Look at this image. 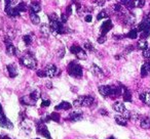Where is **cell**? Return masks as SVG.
Listing matches in <instances>:
<instances>
[{"mask_svg": "<svg viewBox=\"0 0 150 139\" xmlns=\"http://www.w3.org/2000/svg\"><path fill=\"white\" fill-rule=\"evenodd\" d=\"M67 73L71 77L80 79L83 75V70H82V66L77 61H70L67 66Z\"/></svg>", "mask_w": 150, "mask_h": 139, "instance_id": "cell-1", "label": "cell"}, {"mask_svg": "<svg viewBox=\"0 0 150 139\" xmlns=\"http://www.w3.org/2000/svg\"><path fill=\"white\" fill-rule=\"evenodd\" d=\"M50 31L56 35H64V34L71 33V30L68 29L64 24L59 20V21H50Z\"/></svg>", "mask_w": 150, "mask_h": 139, "instance_id": "cell-2", "label": "cell"}, {"mask_svg": "<svg viewBox=\"0 0 150 139\" xmlns=\"http://www.w3.org/2000/svg\"><path fill=\"white\" fill-rule=\"evenodd\" d=\"M20 64L30 70H35L37 66V60L31 52H26L25 55L20 57Z\"/></svg>", "mask_w": 150, "mask_h": 139, "instance_id": "cell-3", "label": "cell"}, {"mask_svg": "<svg viewBox=\"0 0 150 139\" xmlns=\"http://www.w3.org/2000/svg\"><path fill=\"white\" fill-rule=\"evenodd\" d=\"M95 101V98L92 95H82L73 101V106L80 108V106H91Z\"/></svg>", "mask_w": 150, "mask_h": 139, "instance_id": "cell-4", "label": "cell"}, {"mask_svg": "<svg viewBox=\"0 0 150 139\" xmlns=\"http://www.w3.org/2000/svg\"><path fill=\"white\" fill-rule=\"evenodd\" d=\"M35 126H36V132H37L38 135H41L42 137L46 139H50V133L48 131L47 127H46L45 123L43 122L42 120L36 121L35 122Z\"/></svg>", "mask_w": 150, "mask_h": 139, "instance_id": "cell-5", "label": "cell"}, {"mask_svg": "<svg viewBox=\"0 0 150 139\" xmlns=\"http://www.w3.org/2000/svg\"><path fill=\"white\" fill-rule=\"evenodd\" d=\"M4 43H5V46H6L5 52H6L7 55H9V56L17 55L18 52H19V51H18V48L13 44V42H11V37H9V36H5Z\"/></svg>", "mask_w": 150, "mask_h": 139, "instance_id": "cell-6", "label": "cell"}, {"mask_svg": "<svg viewBox=\"0 0 150 139\" xmlns=\"http://www.w3.org/2000/svg\"><path fill=\"white\" fill-rule=\"evenodd\" d=\"M70 51L71 53H73L74 55H76V57L78 59H81V60H86L88 55H86V52L80 47L79 45H72L70 47Z\"/></svg>", "mask_w": 150, "mask_h": 139, "instance_id": "cell-7", "label": "cell"}, {"mask_svg": "<svg viewBox=\"0 0 150 139\" xmlns=\"http://www.w3.org/2000/svg\"><path fill=\"white\" fill-rule=\"evenodd\" d=\"M0 127L5 129H8V130H11L13 128V124L6 118L3 110H0Z\"/></svg>", "mask_w": 150, "mask_h": 139, "instance_id": "cell-8", "label": "cell"}, {"mask_svg": "<svg viewBox=\"0 0 150 139\" xmlns=\"http://www.w3.org/2000/svg\"><path fill=\"white\" fill-rule=\"evenodd\" d=\"M121 17H122V23L125 27H131L136 22V15H134L133 13H131V11H127V13H125V15H123Z\"/></svg>", "mask_w": 150, "mask_h": 139, "instance_id": "cell-9", "label": "cell"}, {"mask_svg": "<svg viewBox=\"0 0 150 139\" xmlns=\"http://www.w3.org/2000/svg\"><path fill=\"white\" fill-rule=\"evenodd\" d=\"M99 93L104 97H112L113 93V85H102L98 88Z\"/></svg>", "mask_w": 150, "mask_h": 139, "instance_id": "cell-10", "label": "cell"}, {"mask_svg": "<svg viewBox=\"0 0 150 139\" xmlns=\"http://www.w3.org/2000/svg\"><path fill=\"white\" fill-rule=\"evenodd\" d=\"M138 32H144V31H150V17H145L141 21V23L137 27Z\"/></svg>", "mask_w": 150, "mask_h": 139, "instance_id": "cell-11", "label": "cell"}, {"mask_svg": "<svg viewBox=\"0 0 150 139\" xmlns=\"http://www.w3.org/2000/svg\"><path fill=\"white\" fill-rule=\"evenodd\" d=\"M113 28V24H112V21L111 20H106L104 23L102 24L100 28V35H104L106 36V34L110 31L111 29Z\"/></svg>", "mask_w": 150, "mask_h": 139, "instance_id": "cell-12", "label": "cell"}, {"mask_svg": "<svg viewBox=\"0 0 150 139\" xmlns=\"http://www.w3.org/2000/svg\"><path fill=\"white\" fill-rule=\"evenodd\" d=\"M44 71H45L46 77H48V78H54V76L57 75L58 68H57V66H54V64H48L47 66H45V68H44Z\"/></svg>", "mask_w": 150, "mask_h": 139, "instance_id": "cell-13", "label": "cell"}, {"mask_svg": "<svg viewBox=\"0 0 150 139\" xmlns=\"http://www.w3.org/2000/svg\"><path fill=\"white\" fill-rule=\"evenodd\" d=\"M5 13H7L8 17H19L21 15V13L18 10L16 7L11 6V5H6L5 4V9H4Z\"/></svg>", "mask_w": 150, "mask_h": 139, "instance_id": "cell-14", "label": "cell"}, {"mask_svg": "<svg viewBox=\"0 0 150 139\" xmlns=\"http://www.w3.org/2000/svg\"><path fill=\"white\" fill-rule=\"evenodd\" d=\"M82 118H83L82 112H73L69 114L67 120H68L69 122H78V121H80Z\"/></svg>", "mask_w": 150, "mask_h": 139, "instance_id": "cell-15", "label": "cell"}, {"mask_svg": "<svg viewBox=\"0 0 150 139\" xmlns=\"http://www.w3.org/2000/svg\"><path fill=\"white\" fill-rule=\"evenodd\" d=\"M91 72H92V74L94 76H96V77L98 78H104V72H103V70L100 68V66H98L96 64H92V68H91Z\"/></svg>", "mask_w": 150, "mask_h": 139, "instance_id": "cell-16", "label": "cell"}, {"mask_svg": "<svg viewBox=\"0 0 150 139\" xmlns=\"http://www.w3.org/2000/svg\"><path fill=\"white\" fill-rule=\"evenodd\" d=\"M139 98L142 102L146 104V105L150 106V90H145L142 93H140Z\"/></svg>", "mask_w": 150, "mask_h": 139, "instance_id": "cell-17", "label": "cell"}, {"mask_svg": "<svg viewBox=\"0 0 150 139\" xmlns=\"http://www.w3.org/2000/svg\"><path fill=\"white\" fill-rule=\"evenodd\" d=\"M6 70L8 76L11 78H16L18 76V68L16 66V64H9L6 66Z\"/></svg>", "mask_w": 150, "mask_h": 139, "instance_id": "cell-18", "label": "cell"}, {"mask_svg": "<svg viewBox=\"0 0 150 139\" xmlns=\"http://www.w3.org/2000/svg\"><path fill=\"white\" fill-rule=\"evenodd\" d=\"M149 75H150V64H149V61H146L145 64H143V66H141V77L145 78Z\"/></svg>", "mask_w": 150, "mask_h": 139, "instance_id": "cell-19", "label": "cell"}, {"mask_svg": "<svg viewBox=\"0 0 150 139\" xmlns=\"http://www.w3.org/2000/svg\"><path fill=\"white\" fill-rule=\"evenodd\" d=\"M72 108V104L68 101H62L61 103H59L58 105L54 106L56 110H69Z\"/></svg>", "mask_w": 150, "mask_h": 139, "instance_id": "cell-20", "label": "cell"}, {"mask_svg": "<svg viewBox=\"0 0 150 139\" xmlns=\"http://www.w3.org/2000/svg\"><path fill=\"white\" fill-rule=\"evenodd\" d=\"M112 108H113V110H114L115 112H121V114H123V112H125V110H127V108H125V104H123L122 102H120V101L114 102V103H113V105H112Z\"/></svg>", "mask_w": 150, "mask_h": 139, "instance_id": "cell-21", "label": "cell"}, {"mask_svg": "<svg viewBox=\"0 0 150 139\" xmlns=\"http://www.w3.org/2000/svg\"><path fill=\"white\" fill-rule=\"evenodd\" d=\"M140 126H141L142 129H145V130L150 129V118L143 117V118L140 119Z\"/></svg>", "mask_w": 150, "mask_h": 139, "instance_id": "cell-22", "label": "cell"}, {"mask_svg": "<svg viewBox=\"0 0 150 139\" xmlns=\"http://www.w3.org/2000/svg\"><path fill=\"white\" fill-rule=\"evenodd\" d=\"M20 102H21V104H23V105H35V102L33 101V100L30 98V96H22L21 98H20Z\"/></svg>", "mask_w": 150, "mask_h": 139, "instance_id": "cell-23", "label": "cell"}, {"mask_svg": "<svg viewBox=\"0 0 150 139\" xmlns=\"http://www.w3.org/2000/svg\"><path fill=\"white\" fill-rule=\"evenodd\" d=\"M122 98L123 101L125 102H132V92L127 89L125 86H123V92H122Z\"/></svg>", "mask_w": 150, "mask_h": 139, "instance_id": "cell-24", "label": "cell"}, {"mask_svg": "<svg viewBox=\"0 0 150 139\" xmlns=\"http://www.w3.org/2000/svg\"><path fill=\"white\" fill-rule=\"evenodd\" d=\"M114 120H115V123H116L117 125H119V126H127V119H125L123 116H115L114 117Z\"/></svg>", "mask_w": 150, "mask_h": 139, "instance_id": "cell-25", "label": "cell"}, {"mask_svg": "<svg viewBox=\"0 0 150 139\" xmlns=\"http://www.w3.org/2000/svg\"><path fill=\"white\" fill-rule=\"evenodd\" d=\"M50 25H46V24H42L40 26V33L42 34L43 37H48L50 34Z\"/></svg>", "mask_w": 150, "mask_h": 139, "instance_id": "cell-26", "label": "cell"}, {"mask_svg": "<svg viewBox=\"0 0 150 139\" xmlns=\"http://www.w3.org/2000/svg\"><path fill=\"white\" fill-rule=\"evenodd\" d=\"M30 10L33 11L35 13H38L39 11H41V4L38 1H32L30 4Z\"/></svg>", "mask_w": 150, "mask_h": 139, "instance_id": "cell-27", "label": "cell"}, {"mask_svg": "<svg viewBox=\"0 0 150 139\" xmlns=\"http://www.w3.org/2000/svg\"><path fill=\"white\" fill-rule=\"evenodd\" d=\"M119 3L125 7L127 9H133L134 7V0H119Z\"/></svg>", "mask_w": 150, "mask_h": 139, "instance_id": "cell-28", "label": "cell"}, {"mask_svg": "<svg viewBox=\"0 0 150 139\" xmlns=\"http://www.w3.org/2000/svg\"><path fill=\"white\" fill-rule=\"evenodd\" d=\"M137 48L139 50L144 51V50H146L148 48V42L145 39H140L137 43Z\"/></svg>", "mask_w": 150, "mask_h": 139, "instance_id": "cell-29", "label": "cell"}, {"mask_svg": "<svg viewBox=\"0 0 150 139\" xmlns=\"http://www.w3.org/2000/svg\"><path fill=\"white\" fill-rule=\"evenodd\" d=\"M30 20H31L32 24H34V25H39L40 24V17L37 15V13H33L31 10H30Z\"/></svg>", "mask_w": 150, "mask_h": 139, "instance_id": "cell-30", "label": "cell"}, {"mask_svg": "<svg viewBox=\"0 0 150 139\" xmlns=\"http://www.w3.org/2000/svg\"><path fill=\"white\" fill-rule=\"evenodd\" d=\"M29 96H30V98H31L32 100H33L34 102H37V100L40 98V92H39V90H34V91H32L31 93L29 94Z\"/></svg>", "mask_w": 150, "mask_h": 139, "instance_id": "cell-31", "label": "cell"}, {"mask_svg": "<svg viewBox=\"0 0 150 139\" xmlns=\"http://www.w3.org/2000/svg\"><path fill=\"white\" fill-rule=\"evenodd\" d=\"M138 33H139V32H138L137 29H132L129 33L125 34V37L129 38V39H137Z\"/></svg>", "mask_w": 150, "mask_h": 139, "instance_id": "cell-32", "label": "cell"}, {"mask_svg": "<svg viewBox=\"0 0 150 139\" xmlns=\"http://www.w3.org/2000/svg\"><path fill=\"white\" fill-rule=\"evenodd\" d=\"M72 3L73 4H75V6H76V10H77V13L78 15H81L82 13H83V7H82L81 5V2H80L79 0H72Z\"/></svg>", "mask_w": 150, "mask_h": 139, "instance_id": "cell-33", "label": "cell"}, {"mask_svg": "<svg viewBox=\"0 0 150 139\" xmlns=\"http://www.w3.org/2000/svg\"><path fill=\"white\" fill-rule=\"evenodd\" d=\"M16 8L18 9V10L20 11V13H25V11L28 10V6H27V3L24 2V1H22V2H20L19 4L16 6Z\"/></svg>", "mask_w": 150, "mask_h": 139, "instance_id": "cell-34", "label": "cell"}, {"mask_svg": "<svg viewBox=\"0 0 150 139\" xmlns=\"http://www.w3.org/2000/svg\"><path fill=\"white\" fill-rule=\"evenodd\" d=\"M23 41L24 43L26 44L27 46L31 45L32 43H33V37H32L31 34H27V35H24L23 36Z\"/></svg>", "mask_w": 150, "mask_h": 139, "instance_id": "cell-35", "label": "cell"}, {"mask_svg": "<svg viewBox=\"0 0 150 139\" xmlns=\"http://www.w3.org/2000/svg\"><path fill=\"white\" fill-rule=\"evenodd\" d=\"M107 17H109L108 11H107L106 9H103V10H101L100 13H98V15H97V21H101V20L107 19Z\"/></svg>", "mask_w": 150, "mask_h": 139, "instance_id": "cell-36", "label": "cell"}, {"mask_svg": "<svg viewBox=\"0 0 150 139\" xmlns=\"http://www.w3.org/2000/svg\"><path fill=\"white\" fill-rule=\"evenodd\" d=\"M50 121H54L56 123H60V120H61V116L59 112H52L50 115Z\"/></svg>", "mask_w": 150, "mask_h": 139, "instance_id": "cell-37", "label": "cell"}, {"mask_svg": "<svg viewBox=\"0 0 150 139\" xmlns=\"http://www.w3.org/2000/svg\"><path fill=\"white\" fill-rule=\"evenodd\" d=\"M145 5V0H134V7L136 8H143Z\"/></svg>", "mask_w": 150, "mask_h": 139, "instance_id": "cell-38", "label": "cell"}, {"mask_svg": "<svg viewBox=\"0 0 150 139\" xmlns=\"http://www.w3.org/2000/svg\"><path fill=\"white\" fill-rule=\"evenodd\" d=\"M83 48L86 50H88V51H91V52H93V51H95V47H94V45H93L92 43H91L90 41H86L84 42V44H83Z\"/></svg>", "mask_w": 150, "mask_h": 139, "instance_id": "cell-39", "label": "cell"}, {"mask_svg": "<svg viewBox=\"0 0 150 139\" xmlns=\"http://www.w3.org/2000/svg\"><path fill=\"white\" fill-rule=\"evenodd\" d=\"M141 119V116H140L138 112H131V117H129V120H132L133 122H137Z\"/></svg>", "mask_w": 150, "mask_h": 139, "instance_id": "cell-40", "label": "cell"}, {"mask_svg": "<svg viewBox=\"0 0 150 139\" xmlns=\"http://www.w3.org/2000/svg\"><path fill=\"white\" fill-rule=\"evenodd\" d=\"M150 36V31H144V32H141V34H140V37H141V39H147L148 37Z\"/></svg>", "mask_w": 150, "mask_h": 139, "instance_id": "cell-41", "label": "cell"}, {"mask_svg": "<svg viewBox=\"0 0 150 139\" xmlns=\"http://www.w3.org/2000/svg\"><path fill=\"white\" fill-rule=\"evenodd\" d=\"M142 55H143V57L146 58V59H150V48H147L146 50H144Z\"/></svg>", "mask_w": 150, "mask_h": 139, "instance_id": "cell-42", "label": "cell"}, {"mask_svg": "<svg viewBox=\"0 0 150 139\" xmlns=\"http://www.w3.org/2000/svg\"><path fill=\"white\" fill-rule=\"evenodd\" d=\"M106 40H107V37L106 36H104V35H100L98 37V39H97V41H98V43H100V44H103L104 42H106Z\"/></svg>", "mask_w": 150, "mask_h": 139, "instance_id": "cell-43", "label": "cell"}, {"mask_svg": "<svg viewBox=\"0 0 150 139\" xmlns=\"http://www.w3.org/2000/svg\"><path fill=\"white\" fill-rule=\"evenodd\" d=\"M50 105V99H43L41 101V108H47Z\"/></svg>", "mask_w": 150, "mask_h": 139, "instance_id": "cell-44", "label": "cell"}, {"mask_svg": "<svg viewBox=\"0 0 150 139\" xmlns=\"http://www.w3.org/2000/svg\"><path fill=\"white\" fill-rule=\"evenodd\" d=\"M36 75H37V77H40V78H44L46 77V74H45V71H42V70H38L37 72H36Z\"/></svg>", "mask_w": 150, "mask_h": 139, "instance_id": "cell-45", "label": "cell"}, {"mask_svg": "<svg viewBox=\"0 0 150 139\" xmlns=\"http://www.w3.org/2000/svg\"><path fill=\"white\" fill-rule=\"evenodd\" d=\"M135 49V47H134L133 45H129V46H127L125 47V54H129V53H131L133 50Z\"/></svg>", "mask_w": 150, "mask_h": 139, "instance_id": "cell-46", "label": "cell"}, {"mask_svg": "<svg viewBox=\"0 0 150 139\" xmlns=\"http://www.w3.org/2000/svg\"><path fill=\"white\" fill-rule=\"evenodd\" d=\"M61 22H62L63 24H66L67 23V21H68V15H66V13H62V15H61V20H60Z\"/></svg>", "mask_w": 150, "mask_h": 139, "instance_id": "cell-47", "label": "cell"}, {"mask_svg": "<svg viewBox=\"0 0 150 139\" xmlns=\"http://www.w3.org/2000/svg\"><path fill=\"white\" fill-rule=\"evenodd\" d=\"M66 15H68V17H70V15H72V5H68V6H67Z\"/></svg>", "mask_w": 150, "mask_h": 139, "instance_id": "cell-48", "label": "cell"}, {"mask_svg": "<svg viewBox=\"0 0 150 139\" xmlns=\"http://www.w3.org/2000/svg\"><path fill=\"white\" fill-rule=\"evenodd\" d=\"M65 55V48H61L60 50L58 51V56H59V58H62L63 56Z\"/></svg>", "mask_w": 150, "mask_h": 139, "instance_id": "cell-49", "label": "cell"}, {"mask_svg": "<svg viewBox=\"0 0 150 139\" xmlns=\"http://www.w3.org/2000/svg\"><path fill=\"white\" fill-rule=\"evenodd\" d=\"M92 21H93L92 15H86V17H84V22H86V23H92Z\"/></svg>", "mask_w": 150, "mask_h": 139, "instance_id": "cell-50", "label": "cell"}, {"mask_svg": "<svg viewBox=\"0 0 150 139\" xmlns=\"http://www.w3.org/2000/svg\"><path fill=\"white\" fill-rule=\"evenodd\" d=\"M99 112H100V115H102V116H108L109 112L107 110H105V108H100L99 110Z\"/></svg>", "mask_w": 150, "mask_h": 139, "instance_id": "cell-51", "label": "cell"}, {"mask_svg": "<svg viewBox=\"0 0 150 139\" xmlns=\"http://www.w3.org/2000/svg\"><path fill=\"white\" fill-rule=\"evenodd\" d=\"M125 37V35H113V39L115 40H121Z\"/></svg>", "mask_w": 150, "mask_h": 139, "instance_id": "cell-52", "label": "cell"}, {"mask_svg": "<svg viewBox=\"0 0 150 139\" xmlns=\"http://www.w3.org/2000/svg\"><path fill=\"white\" fill-rule=\"evenodd\" d=\"M45 86L48 88V89H52V82H47V83L45 84Z\"/></svg>", "mask_w": 150, "mask_h": 139, "instance_id": "cell-53", "label": "cell"}, {"mask_svg": "<svg viewBox=\"0 0 150 139\" xmlns=\"http://www.w3.org/2000/svg\"><path fill=\"white\" fill-rule=\"evenodd\" d=\"M3 139H11L9 136H7V135H5V136H3Z\"/></svg>", "mask_w": 150, "mask_h": 139, "instance_id": "cell-54", "label": "cell"}, {"mask_svg": "<svg viewBox=\"0 0 150 139\" xmlns=\"http://www.w3.org/2000/svg\"><path fill=\"white\" fill-rule=\"evenodd\" d=\"M107 139H116V138H115L114 136H109V137H108V138H107Z\"/></svg>", "mask_w": 150, "mask_h": 139, "instance_id": "cell-55", "label": "cell"}, {"mask_svg": "<svg viewBox=\"0 0 150 139\" xmlns=\"http://www.w3.org/2000/svg\"><path fill=\"white\" fill-rule=\"evenodd\" d=\"M0 139H3V136H2V135H0Z\"/></svg>", "mask_w": 150, "mask_h": 139, "instance_id": "cell-56", "label": "cell"}, {"mask_svg": "<svg viewBox=\"0 0 150 139\" xmlns=\"http://www.w3.org/2000/svg\"><path fill=\"white\" fill-rule=\"evenodd\" d=\"M148 61H149V64H150V59H149V60H148Z\"/></svg>", "mask_w": 150, "mask_h": 139, "instance_id": "cell-57", "label": "cell"}, {"mask_svg": "<svg viewBox=\"0 0 150 139\" xmlns=\"http://www.w3.org/2000/svg\"><path fill=\"white\" fill-rule=\"evenodd\" d=\"M35 139H40V138H35Z\"/></svg>", "mask_w": 150, "mask_h": 139, "instance_id": "cell-58", "label": "cell"}]
</instances>
